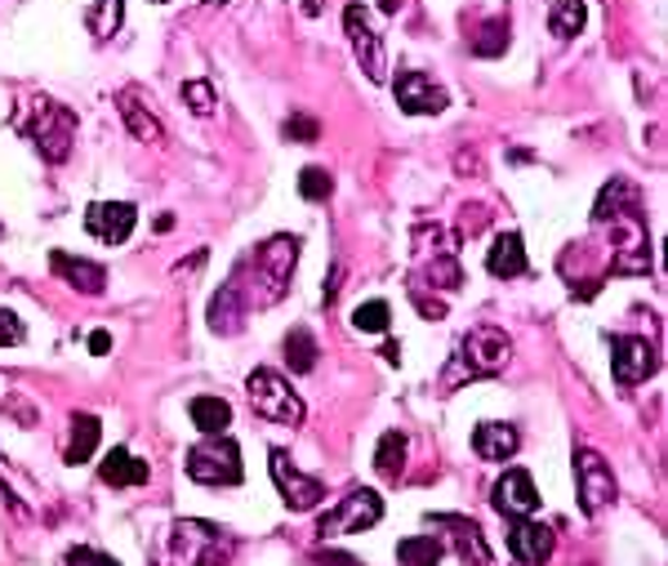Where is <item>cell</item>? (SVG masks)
<instances>
[{
	"label": "cell",
	"mask_w": 668,
	"mask_h": 566,
	"mask_svg": "<svg viewBox=\"0 0 668 566\" xmlns=\"http://www.w3.org/2000/svg\"><path fill=\"white\" fill-rule=\"evenodd\" d=\"M388 321H392V308H388L384 299H370V303H362V308L353 312V325H357L362 334H384Z\"/></svg>",
	"instance_id": "obj_31"
},
{
	"label": "cell",
	"mask_w": 668,
	"mask_h": 566,
	"mask_svg": "<svg viewBox=\"0 0 668 566\" xmlns=\"http://www.w3.org/2000/svg\"><path fill=\"white\" fill-rule=\"evenodd\" d=\"M486 268H491V277H521L526 273V250H521V237L517 233H499L495 242H491V250H486Z\"/></svg>",
	"instance_id": "obj_22"
},
{
	"label": "cell",
	"mask_w": 668,
	"mask_h": 566,
	"mask_svg": "<svg viewBox=\"0 0 668 566\" xmlns=\"http://www.w3.org/2000/svg\"><path fill=\"white\" fill-rule=\"evenodd\" d=\"M281 135L290 139V143H316V135H321V126L312 121V117H303V111H294V117L281 126Z\"/></svg>",
	"instance_id": "obj_35"
},
{
	"label": "cell",
	"mask_w": 668,
	"mask_h": 566,
	"mask_svg": "<svg viewBox=\"0 0 668 566\" xmlns=\"http://www.w3.org/2000/svg\"><path fill=\"white\" fill-rule=\"evenodd\" d=\"M655 366H659L655 344H646L642 334H615V339H611V371H615V384L633 388V384L650 380Z\"/></svg>",
	"instance_id": "obj_10"
},
{
	"label": "cell",
	"mask_w": 668,
	"mask_h": 566,
	"mask_svg": "<svg viewBox=\"0 0 668 566\" xmlns=\"http://www.w3.org/2000/svg\"><path fill=\"white\" fill-rule=\"evenodd\" d=\"M593 228L611 233V273L642 277L650 273V237L642 218V192L628 179H611L593 205Z\"/></svg>",
	"instance_id": "obj_1"
},
{
	"label": "cell",
	"mask_w": 668,
	"mask_h": 566,
	"mask_svg": "<svg viewBox=\"0 0 668 566\" xmlns=\"http://www.w3.org/2000/svg\"><path fill=\"white\" fill-rule=\"evenodd\" d=\"M117 107H121V117H126V126H130V135H134L139 143H165V126L157 121V111L143 103L139 89H121V94H117Z\"/></svg>",
	"instance_id": "obj_18"
},
{
	"label": "cell",
	"mask_w": 668,
	"mask_h": 566,
	"mask_svg": "<svg viewBox=\"0 0 668 566\" xmlns=\"http://www.w3.org/2000/svg\"><path fill=\"white\" fill-rule=\"evenodd\" d=\"M575 487H580V509L584 517H597L615 500V473L597 450H575Z\"/></svg>",
	"instance_id": "obj_9"
},
{
	"label": "cell",
	"mask_w": 668,
	"mask_h": 566,
	"mask_svg": "<svg viewBox=\"0 0 668 566\" xmlns=\"http://www.w3.org/2000/svg\"><path fill=\"white\" fill-rule=\"evenodd\" d=\"M491 504H495L504 517H530V513L539 509V491H535V482H530L526 469H508V473L495 482Z\"/></svg>",
	"instance_id": "obj_17"
},
{
	"label": "cell",
	"mask_w": 668,
	"mask_h": 566,
	"mask_svg": "<svg viewBox=\"0 0 668 566\" xmlns=\"http://www.w3.org/2000/svg\"><path fill=\"white\" fill-rule=\"evenodd\" d=\"M187 415H192V424H196L205 437L233 428V406L223 402V397H192V402H187Z\"/></svg>",
	"instance_id": "obj_24"
},
{
	"label": "cell",
	"mask_w": 668,
	"mask_h": 566,
	"mask_svg": "<svg viewBox=\"0 0 668 566\" xmlns=\"http://www.w3.org/2000/svg\"><path fill=\"white\" fill-rule=\"evenodd\" d=\"M98 450V415H72V441H67V464H85Z\"/></svg>",
	"instance_id": "obj_25"
},
{
	"label": "cell",
	"mask_w": 668,
	"mask_h": 566,
	"mask_svg": "<svg viewBox=\"0 0 668 566\" xmlns=\"http://www.w3.org/2000/svg\"><path fill=\"white\" fill-rule=\"evenodd\" d=\"M205 6H209V10H218V6H228V0H205Z\"/></svg>",
	"instance_id": "obj_41"
},
{
	"label": "cell",
	"mask_w": 668,
	"mask_h": 566,
	"mask_svg": "<svg viewBox=\"0 0 668 566\" xmlns=\"http://www.w3.org/2000/svg\"><path fill=\"white\" fill-rule=\"evenodd\" d=\"M14 130L28 135L36 143V152L45 161H67L72 157V139H76V117H72V107L45 98V94H28L14 111Z\"/></svg>",
	"instance_id": "obj_4"
},
{
	"label": "cell",
	"mask_w": 668,
	"mask_h": 566,
	"mask_svg": "<svg viewBox=\"0 0 668 566\" xmlns=\"http://www.w3.org/2000/svg\"><path fill=\"white\" fill-rule=\"evenodd\" d=\"M241 321H246L241 299H237L228 286H218V295L209 299V330H214V334H237Z\"/></svg>",
	"instance_id": "obj_23"
},
{
	"label": "cell",
	"mask_w": 668,
	"mask_h": 566,
	"mask_svg": "<svg viewBox=\"0 0 668 566\" xmlns=\"http://www.w3.org/2000/svg\"><path fill=\"white\" fill-rule=\"evenodd\" d=\"M513 357V339L499 330V325H473L464 339H460V353L451 362V371L441 375V388L451 393L460 380H486V375H499Z\"/></svg>",
	"instance_id": "obj_5"
},
{
	"label": "cell",
	"mask_w": 668,
	"mask_h": 566,
	"mask_svg": "<svg viewBox=\"0 0 668 566\" xmlns=\"http://www.w3.org/2000/svg\"><path fill=\"white\" fill-rule=\"evenodd\" d=\"M183 103L196 111V117H214V107H218V94L209 81H183Z\"/></svg>",
	"instance_id": "obj_33"
},
{
	"label": "cell",
	"mask_w": 668,
	"mask_h": 566,
	"mask_svg": "<svg viewBox=\"0 0 668 566\" xmlns=\"http://www.w3.org/2000/svg\"><path fill=\"white\" fill-rule=\"evenodd\" d=\"M134 223H139V210H134L130 201H94V205L85 210V228H89L103 246H121V242H130Z\"/></svg>",
	"instance_id": "obj_13"
},
{
	"label": "cell",
	"mask_w": 668,
	"mask_h": 566,
	"mask_svg": "<svg viewBox=\"0 0 668 566\" xmlns=\"http://www.w3.org/2000/svg\"><path fill=\"white\" fill-rule=\"evenodd\" d=\"M107 349H111V334H107V330H94V334H89V353L103 357Z\"/></svg>",
	"instance_id": "obj_39"
},
{
	"label": "cell",
	"mask_w": 668,
	"mask_h": 566,
	"mask_svg": "<svg viewBox=\"0 0 668 566\" xmlns=\"http://www.w3.org/2000/svg\"><path fill=\"white\" fill-rule=\"evenodd\" d=\"M392 89L410 117H437V111H445V89L423 72H397Z\"/></svg>",
	"instance_id": "obj_15"
},
{
	"label": "cell",
	"mask_w": 668,
	"mask_h": 566,
	"mask_svg": "<svg viewBox=\"0 0 668 566\" xmlns=\"http://www.w3.org/2000/svg\"><path fill=\"white\" fill-rule=\"evenodd\" d=\"M334 192V179L321 170V165H308L303 174H299V196L303 201H325Z\"/></svg>",
	"instance_id": "obj_34"
},
{
	"label": "cell",
	"mask_w": 668,
	"mask_h": 566,
	"mask_svg": "<svg viewBox=\"0 0 668 566\" xmlns=\"http://www.w3.org/2000/svg\"><path fill=\"white\" fill-rule=\"evenodd\" d=\"M584 19H589L584 0H552L548 32H552L557 41H571V36H580V32H584Z\"/></svg>",
	"instance_id": "obj_26"
},
{
	"label": "cell",
	"mask_w": 668,
	"mask_h": 566,
	"mask_svg": "<svg viewBox=\"0 0 668 566\" xmlns=\"http://www.w3.org/2000/svg\"><path fill=\"white\" fill-rule=\"evenodd\" d=\"M316 562H325V566H362L357 557H348V553H330V548H321Z\"/></svg>",
	"instance_id": "obj_38"
},
{
	"label": "cell",
	"mask_w": 668,
	"mask_h": 566,
	"mask_svg": "<svg viewBox=\"0 0 668 566\" xmlns=\"http://www.w3.org/2000/svg\"><path fill=\"white\" fill-rule=\"evenodd\" d=\"M441 553H445V548H441L437 535H410V540L397 544V562H401V566H437Z\"/></svg>",
	"instance_id": "obj_29"
},
{
	"label": "cell",
	"mask_w": 668,
	"mask_h": 566,
	"mask_svg": "<svg viewBox=\"0 0 668 566\" xmlns=\"http://www.w3.org/2000/svg\"><path fill=\"white\" fill-rule=\"evenodd\" d=\"M508 50V23L504 19H491L482 32H477V41H473V54H482V58H495V54H504Z\"/></svg>",
	"instance_id": "obj_32"
},
{
	"label": "cell",
	"mask_w": 668,
	"mask_h": 566,
	"mask_svg": "<svg viewBox=\"0 0 668 566\" xmlns=\"http://www.w3.org/2000/svg\"><path fill=\"white\" fill-rule=\"evenodd\" d=\"M121 19H126V0H94L89 14H85V23H89L94 36H111V32L121 28Z\"/></svg>",
	"instance_id": "obj_30"
},
{
	"label": "cell",
	"mask_w": 668,
	"mask_h": 566,
	"mask_svg": "<svg viewBox=\"0 0 668 566\" xmlns=\"http://www.w3.org/2000/svg\"><path fill=\"white\" fill-rule=\"evenodd\" d=\"M50 268H54L67 286H76L80 295H103V286H107V273H103L98 264L76 259V255H67V250H54V255H50Z\"/></svg>",
	"instance_id": "obj_21"
},
{
	"label": "cell",
	"mask_w": 668,
	"mask_h": 566,
	"mask_svg": "<svg viewBox=\"0 0 668 566\" xmlns=\"http://www.w3.org/2000/svg\"><path fill=\"white\" fill-rule=\"evenodd\" d=\"M375 473H379L384 482H397V478L406 473V437H401L397 428L379 437V450H375Z\"/></svg>",
	"instance_id": "obj_27"
},
{
	"label": "cell",
	"mask_w": 668,
	"mask_h": 566,
	"mask_svg": "<svg viewBox=\"0 0 668 566\" xmlns=\"http://www.w3.org/2000/svg\"><path fill=\"white\" fill-rule=\"evenodd\" d=\"M552 531L535 517H508V548L521 566H543L552 557Z\"/></svg>",
	"instance_id": "obj_16"
},
{
	"label": "cell",
	"mask_w": 668,
	"mask_h": 566,
	"mask_svg": "<svg viewBox=\"0 0 668 566\" xmlns=\"http://www.w3.org/2000/svg\"><path fill=\"white\" fill-rule=\"evenodd\" d=\"M63 566H121V562L107 557V553H98V548H72V553L63 557Z\"/></svg>",
	"instance_id": "obj_37"
},
{
	"label": "cell",
	"mask_w": 668,
	"mask_h": 566,
	"mask_svg": "<svg viewBox=\"0 0 668 566\" xmlns=\"http://www.w3.org/2000/svg\"><path fill=\"white\" fill-rule=\"evenodd\" d=\"M344 28H348V36H353V54H357L362 72H366L370 81H384L388 63H384V41H379V32H375V23H370V10H366V6H348V10H344Z\"/></svg>",
	"instance_id": "obj_12"
},
{
	"label": "cell",
	"mask_w": 668,
	"mask_h": 566,
	"mask_svg": "<svg viewBox=\"0 0 668 566\" xmlns=\"http://www.w3.org/2000/svg\"><path fill=\"white\" fill-rule=\"evenodd\" d=\"M294 264H299V237H268L259 250H250L233 277L223 281L237 299L241 308H272L285 299L290 290V277H294Z\"/></svg>",
	"instance_id": "obj_2"
},
{
	"label": "cell",
	"mask_w": 668,
	"mask_h": 566,
	"mask_svg": "<svg viewBox=\"0 0 668 566\" xmlns=\"http://www.w3.org/2000/svg\"><path fill=\"white\" fill-rule=\"evenodd\" d=\"M303 14L316 19V14H321V0H303Z\"/></svg>",
	"instance_id": "obj_40"
},
{
	"label": "cell",
	"mask_w": 668,
	"mask_h": 566,
	"mask_svg": "<svg viewBox=\"0 0 668 566\" xmlns=\"http://www.w3.org/2000/svg\"><path fill=\"white\" fill-rule=\"evenodd\" d=\"M14 344H23V321L10 308H0V349H14Z\"/></svg>",
	"instance_id": "obj_36"
},
{
	"label": "cell",
	"mask_w": 668,
	"mask_h": 566,
	"mask_svg": "<svg viewBox=\"0 0 668 566\" xmlns=\"http://www.w3.org/2000/svg\"><path fill=\"white\" fill-rule=\"evenodd\" d=\"M98 478L107 487H143L152 478V469H148V460H134L126 446H111L103 456V464H98Z\"/></svg>",
	"instance_id": "obj_19"
},
{
	"label": "cell",
	"mask_w": 668,
	"mask_h": 566,
	"mask_svg": "<svg viewBox=\"0 0 668 566\" xmlns=\"http://www.w3.org/2000/svg\"><path fill=\"white\" fill-rule=\"evenodd\" d=\"M237 553V540L201 517H183L161 531L152 544V566H228Z\"/></svg>",
	"instance_id": "obj_3"
},
{
	"label": "cell",
	"mask_w": 668,
	"mask_h": 566,
	"mask_svg": "<svg viewBox=\"0 0 668 566\" xmlns=\"http://www.w3.org/2000/svg\"><path fill=\"white\" fill-rule=\"evenodd\" d=\"M437 531H451V544L460 553L464 566H491V544L482 540V526L473 517H460V513H432L428 517Z\"/></svg>",
	"instance_id": "obj_14"
},
{
	"label": "cell",
	"mask_w": 668,
	"mask_h": 566,
	"mask_svg": "<svg viewBox=\"0 0 668 566\" xmlns=\"http://www.w3.org/2000/svg\"><path fill=\"white\" fill-rule=\"evenodd\" d=\"M473 450H477L482 460H491V464H504V460H513L517 450H521V437H517L513 424H477Z\"/></svg>",
	"instance_id": "obj_20"
},
{
	"label": "cell",
	"mask_w": 668,
	"mask_h": 566,
	"mask_svg": "<svg viewBox=\"0 0 668 566\" xmlns=\"http://www.w3.org/2000/svg\"><path fill=\"white\" fill-rule=\"evenodd\" d=\"M246 397H250V410L268 424H290V428L303 424V402L277 371H255L246 380Z\"/></svg>",
	"instance_id": "obj_7"
},
{
	"label": "cell",
	"mask_w": 668,
	"mask_h": 566,
	"mask_svg": "<svg viewBox=\"0 0 668 566\" xmlns=\"http://www.w3.org/2000/svg\"><path fill=\"white\" fill-rule=\"evenodd\" d=\"M379 517H384V500L375 495V491H348L340 504H334L330 513H321V522H316V535L321 540H340V535H362V531H370V526H379Z\"/></svg>",
	"instance_id": "obj_8"
},
{
	"label": "cell",
	"mask_w": 668,
	"mask_h": 566,
	"mask_svg": "<svg viewBox=\"0 0 668 566\" xmlns=\"http://www.w3.org/2000/svg\"><path fill=\"white\" fill-rule=\"evenodd\" d=\"M187 478L201 487H237L246 478L241 469V446L228 432H209L187 450Z\"/></svg>",
	"instance_id": "obj_6"
},
{
	"label": "cell",
	"mask_w": 668,
	"mask_h": 566,
	"mask_svg": "<svg viewBox=\"0 0 668 566\" xmlns=\"http://www.w3.org/2000/svg\"><path fill=\"white\" fill-rule=\"evenodd\" d=\"M316 339H312V330L308 325H294L290 334H285V362H290V371L294 375H308L312 366H316Z\"/></svg>",
	"instance_id": "obj_28"
},
{
	"label": "cell",
	"mask_w": 668,
	"mask_h": 566,
	"mask_svg": "<svg viewBox=\"0 0 668 566\" xmlns=\"http://www.w3.org/2000/svg\"><path fill=\"white\" fill-rule=\"evenodd\" d=\"M268 464H272V482H277V491L285 495V509H294V513H312V509L325 500V487H321L316 478L299 473V469L290 464L285 450H272Z\"/></svg>",
	"instance_id": "obj_11"
}]
</instances>
